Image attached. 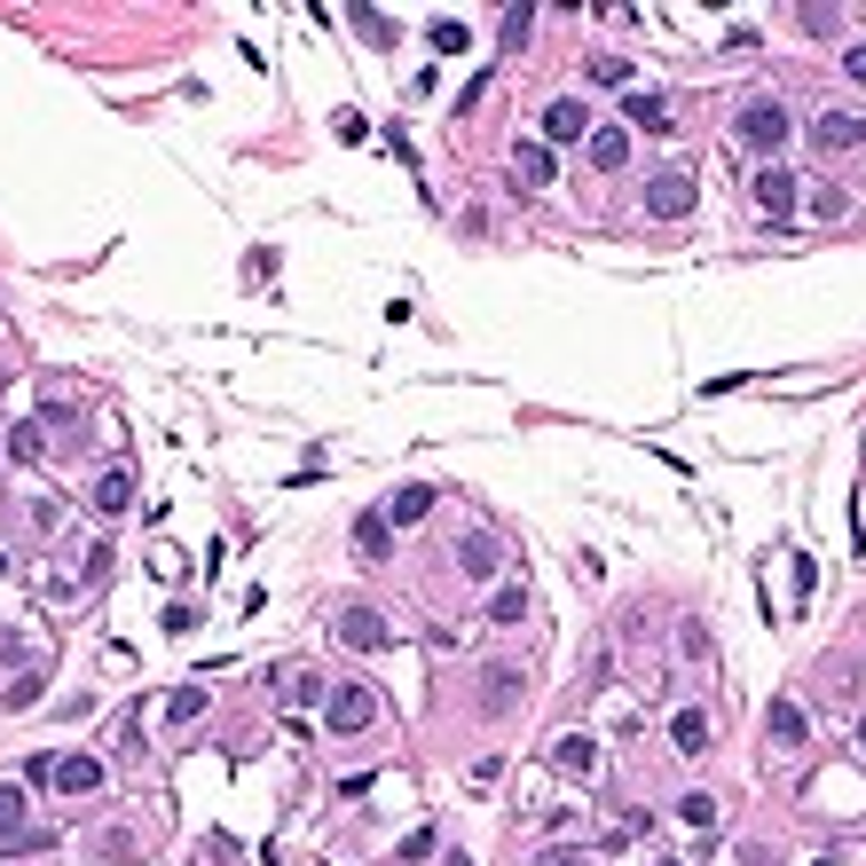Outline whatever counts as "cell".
Listing matches in <instances>:
<instances>
[{
	"label": "cell",
	"mask_w": 866,
	"mask_h": 866,
	"mask_svg": "<svg viewBox=\"0 0 866 866\" xmlns=\"http://www.w3.org/2000/svg\"><path fill=\"white\" fill-rule=\"evenodd\" d=\"M371 717H379L371 685H331V702H323V725H331V733H363Z\"/></svg>",
	"instance_id": "obj_5"
},
{
	"label": "cell",
	"mask_w": 866,
	"mask_h": 866,
	"mask_svg": "<svg viewBox=\"0 0 866 866\" xmlns=\"http://www.w3.org/2000/svg\"><path fill=\"white\" fill-rule=\"evenodd\" d=\"M205 717V685H182V693H165V725H198Z\"/></svg>",
	"instance_id": "obj_21"
},
{
	"label": "cell",
	"mask_w": 866,
	"mask_h": 866,
	"mask_svg": "<svg viewBox=\"0 0 866 866\" xmlns=\"http://www.w3.org/2000/svg\"><path fill=\"white\" fill-rule=\"evenodd\" d=\"M339 646H355V654H379L386 646V615H379V606H339Z\"/></svg>",
	"instance_id": "obj_6"
},
{
	"label": "cell",
	"mask_w": 866,
	"mask_h": 866,
	"mask_svg": "<svg viewBox=\"0 0 866 866\" xmlns=\"http://www.w3.org/2000/svg\"><path fill=\"white\" fill-rule=\"evenodd\" d=\"M56 788H63V796H95V788H103V764H95V756H63V764H56Z\"/></svg>",
	"instance_id": "obj_13"
},
{
	"label": "cell",
	"mask_w": 866,
	"mask_h": 866,
	"mask_svg": "<svg viewBox=\"0 0 866 866\" xmlns=\"http://www.w3.org/2000/svg\"><path fill=\"white\" fill-rule=\"evenodd\" d=\"M512 173H520V190H544L552 173H560V158L544 142H512Z\"/></svg>",
	"instance_id": "obj_10"
},
{
	"label": "cell",
	"mask_w": 866,
	"mask_h": 866,
	"mask_svg": "<svg viewBox=\"0 0 866 866\" xmlns=\"http://www.w3.org/2000/svg\"><path fill=\"white\" fill-rule=\"evenodd\" d=\"M457 567H465V575H496V567H504V544H496L489 528H473V536L457 544Z\"/></svg>",
	"instance_id": "obj_12"
},
{
	"label": "cell",
	"mask_w": 866,
	"mask_h": 866,
	"mask_svg": "<svg viewBox=\"0 0 866 866\" xmlns=\"http://www.w3.org/2000/svg\"><path fill=\"white\" fill-rule=\"evenodd\" d=\"M764 733H772L779 748H804V741H812V717H804V702H788V693H779V702L764 709Z\"/></svg>",
	"instance_id": "obj_8"
},
{
	"label": "cell",
	"mask_w": 866,
	"mask_h": 866,
	"mask_svg": "<svg viewBox=\"0 0 866 866\" xmlns=\"http://www.w3.org/2000/svg\"><path fill=\"white\" fill-rule=\"evenodd\" d=\"M843 71H850V79H866V48H850V56H843Z\"/></svg>",
	"instance_id": "obj_32"
},
{
	"label": "cell",
	"mask_w": 866,
	"mask_h": 866,
	"mask_svg": "<svg viewBox=\"0 0 866 866\" xmlns=\"http://www.w3.org/2000/svg\"><path fill=\"white\" fill-rule=\"evenodd\" d=\"M536 866H583V858H575V850H544Z\"/></svg>",
	"instance_id": "obj_33"
},
{
	"label": "cell",
	"mask_w": 866,
	"mask_h": 866,
	"mask_svg": "<svg viewBox=\"0 0 866 866\" xmlns=\"http://www.w3.org/2000/svg\"><path fill=\"white\" fill-rule=\"evenodd\" d=\"M623 111H631V127H638V134H669V103H662V95H631Z\"/></svg>",
	"instance_id": "obj_18"
},
{
	"label": "cell",
	"mask_w": 866,
	"mask_h": 866,
	"mask_svg": "<svg viewBox=\"0 0 866 866\" xmlns=\"http://www.w3.org/2000/svg\"><path fill=\"white\" fill-rule=\"evenodd\" d=\"M591 79L598 87H631V56H591Z\"/></svg>",
	"instance_id": "obj_26"
},
{
	"label": "cell",
	"mask_w": 866,
	"mask_h": 866,
	"mask_svg": "<svg viewBox=\"0 0 866 866\" xmlns=\"http://www.w3.org/2000/svg\"><path fill=\"white\" fill-rule=\"evenodd\" d=\"M812 150H819V158L866 150V111H819V119H812Z\"/></svg>",
	"instance_id": "obj_4"
},
{
	"label": "cell",
	"mask_w": 866,
	"mask_h": 866,
	"mask_svg": "<svg viewBox=\"0 0 866 866\" xmlns=\"http://www.w3.org/2000/svg\"><path fill=\"white\" fill-rule=\"evenodd\" d=\"M127 504H134V473H127V465H111V473L95 481V512H127Z\"/></svg>",
	"instance_id": "obj_16"
},
{
	"label": "cell",
	"mask_w": 866,
	"mask_h": 866,
	"mask_svg": "<svg viewBox=\"0 0 866 866\" xmlns=\"http://www.w3.org/2000/svg\"><path fill=\"white\" fill-rule=\"evenodd\" d=\"M796 17H804V32H819V40L843 24V9H796Z\"/></svg>",
	"instance_id": "obj_31"
},
{
	"label": "cell",
	"mask_w": 866,
	"mask_h": 866,
	"mask_svg": "<svg viewBox=\"0 0 866 866\" xmlns=\"http://www.w3.org/2000/svg\"><path fill=\"white\" fill-rule=\"evenodd\" d=\"M450 866H473V858H465V850H450Z\"/></svg>",
	"instance_id": "obj_34"
},
{
	"label": "cell",
	"mask_w": 866,
	"mask_h": 866,
	"mask_svg": "<svg viewBox=\"0 0 866 866\" xmlns=\"http://www.w3.org/2000/svg\"><path fill=\"white\" fill-rule=\"evenodd\" d=\"M560 142H591V111L575 95H552L544 103V150H560Z\"/></svg>",
	"instance_id": "obj_7"
},
{
	"label": "cell",
	"mask_w": 866,
	"mask_h": 866,
	"mask_svg": "<svg viewBox=\"0 0 866 866\" xmlns=\"http://www.w3.org/2000/svg\"><path fill=\"white\" fill-rule=\"evenodd\" d=\"M292 702H300V709H315V702H331V685L308 669V677H292Z\"/></svg>",
	"instance_id": "obj_27"
},
{
	"label": "cell",
	"mask_w": 866,
	"mask_h": 866,
	"mask_svg": "<svg viewBox=\"0 0 866 866\" xmlns=\"http://www.w3.org/2000/svg\"><path fill=\"white\" fill-rule=\"evenodd\" d=\"M796 198H804V182H796L788 165H764V173H756V205H764L772 236H788V213H796Z\"/></svg>",
	"instance_id": "obj_3"
},
{
	"label": "cell",
	"mask_w": 866,
	"mask_h": 866,
	"mask_svg": "<svg viewBox=\"0 0 866 866\" xmlns=\"http://www.w3.org/2000/svg\"><path fill=\"white\" fill-rule=\"evenodd\" d=\"M355 544H363V560H386V544H394L386 512H363V520H355Z\"/></svg>",
	"instance_id": "obj_19"
},
{
	"label": "cell",
	"mask_w": 866,
	"mask_h": 866,
	"mask_svg": "<svg viewBox=\"0 0 866 866\" xmlns=\"http://www.w3.org/2000/svg\"><path fill=\"white\" fill-rule=\"evenodd\" d=\"M24 835V788H0V843Z\"/></svg>",
	"instance_id": "obj_24"
},
{
	"label": "cell",
	"mask_w": 866,
	"mask_h": 866,
	"mask_svg": "<svg viewBox=\"0 0 866 866\" xmlns=\"http://www.w3.org/2000/svg\"><path fill=\"white\" fill-rule=\"evenodd\" d=\"M425 512H433V489H425V481H410V489H394V504H386V528H417Z\"/></svg>",
	"instance_id": "obj_14"
},
{
	"label": "cell",
	"mask_w": 866,
	"mask_h": 866,
	"mask_svg": "<svg viewBox=\"0 0 866 866\" xmlns=\"http://www.w3.org/2000/svg\"><path fill=\"white\" fill-rule=\"evenodd\" d=\"M733 134H741V150H756V158H772L779 142L796 134V119H788V103H772V95H756L741 119H733Z\"/></svg>",
	"instance_id": "obj_2"
},
{
	"label": "cell",
	"mask_w": 866,
	"mask_h": 866,
	"mask_svg": "<svg viewBox=\"0 0 866 866\" xmlns=\"http://www.w3.org/2000/svg\"><path fill=\"white\" fill-rule=\"evenodd\" d=\"M583 150H591V165H598V173H623V165H631V127H591V142H583Z\"/></svg>",
	"instance_id": "obj_9"
},
{
	"label": "cell",
	"mask_w": 866,
	"mask_h": 866,
	"mask_svg": "<svg viewBox=\"0 0 866 866\" xmlns=\"http://www.w3.org/2000/svg\"><path fill=\"white\" fill-rule=\"evenodd\" d=\"M165 631H173V638H190V631H198V606L173 598V606H165Z\"/></svg>",
	"instance_id": "obj_30"
},
{
	"label": "cell",
	"mask_w": 866,
	"mask_h": 866,
	"mask_svg": "<svg viewBox=\"0 0 866 866\" xmlns=\"http://www.w3.org/2000/svg\"><path fill=\"white\" fill-rule=\"evenodd\" d=\"M552 764L575 772V779H591V772H598V741H591V733H560V741H552Z\"/></svg>",
	"instance_id": "obj_11"
},
{
	"label": "cell",
	"mask_w": 866,
	"mask_h": 866,
	"mask_svg": "<svg viewBox=\"0 0 866 866\" xmlns=\"http://www.w3.org/2000/svg\"><path fill=\"white\" fill-rule=\"evenodd\" d=\"M669 748H677V756H702V748H709V717H702V709H677V717H669Z\"/></svg>",
	"instance_id": "obj_15"
},
{
	"label": "cell",
	"mask_w": 866,
	"mask_h": 866,
	"mask_svg": "<svg viewBox=\"0 0 866 866\" xmlns=\"http://www.w3.org/2000/svg\"><path fill=\"white\" fill-rule=\"evenodd\" d=\"M677 819H685V827H717V796H709V788L677 796Z\"/></svg>",
	"instance_id": "obj_23"
},
{
	"label": "cell",
	"mask_w": 866,
	"mask_h": 866,
	"mask_svg": "<svg viewBox=\"0 0 866 866\" xmlns=\"http://www.w3.org/2000/svg\"><path fill=\"white\" fill-rule=\"evenodd\" d=\"M693 205H702L693 165H662V173H646V221H685Z\"/></svg>",
	"instance_id": "obj_1"
},
{
	"label": "cell",
	"mask_w": 866,
	"mask_h": 866,
	"mask_svg": "<svg viewBox=\"0 0 866 866\" xmlns=\"http://www.w3.org/2000/svg\"><path fill=\"white\" fill-rule=\"evenodd\" d=\"M457 48H465V24L442 17V24H433V56H457Z\"/></svg>",
	"instance_id": "obj_28"
},
{
	"label": "cell",
	"mask_w": 866,
	"mask_h": 866,
	"mask_svg": "<svg viewBox=\"0 0 866 866\" xmlns=\"http://www.w3.org/2000/svg\"><path fill=\"white\" fill-rule=\"evenodd\" d=\"M858 748H866V717H858Z\"/></svg>",
	"instance_id": "obj_35"
},
{
	"label": "cell",
	"mask_w": 866,
	"mask_h": 866,
	"mask_svg": "<svg viewBox=\"0 0 866 866\" xmlns=\"http://www.w3.org/2000/svg\"><path fill=\"white\" fill-rule=\"evenodd\" d=\"M520 702V669H481V709H512Z\"/></svg>",
	"instance_id": "obj_17"
},
{
	"label": "cell",
	"mask_w": 866,
	"mask_h": 866,
	"mask_svg": "<svg viewBox=\"0 0 866 866\" xmlns=\"http://www.w3.org/2000/svg\"><path fill=\"white\" fill-rule=\"evenodd\" d=\"M528 32H536V9H504V24H496L504 48H528Z\"/></svg>",
	"instance_id": "obj_25"
},
{
	"label": "cell",
	"mask_w": 866,
	"mask_h": 866,
	"mask_svg": "<svg viewBox=\"0 0 866 866\" xmlns=\"http://www.w3.org/2000/svg\"><path fill=\"white\" fill-rule=\"evenodd\" d=\"M394 858H410V866H417V858H433V827H410V835H402V850H394Z\"/></svg>",
	"instance_id": "obj_29"
},
{
	"label": "cell",
	"mask_w": 866,
	"mask_h": 866,
	"mask_svg": "<svg viewBox=\"0 0 866 866\" xmlns=\"http://www.w3.org/2000/svg\"><path fill=\"white\" fill-rule=\"evenodd\" d=\"M40 450H48L40 417H32V425H9V457H17V465H40Z\"/></svg>",
	"instance_id": "obj_22"
},
{
	"label": "cell",
	"mask_w": 866,
	"mask_h": 866,
	"mask_svg": "<svg viewBox=\"0 0 866 866\" xmlns=\"http://www.w3.org/2000/svg\"><path fill=\"white\" fill-rule=\"evenodd\" d=\"M520 615H528V583L512 575V583H504V591L489 598V623H520Z\"/></svg>",
	"instance_id": "obj_20"
},
{
	"label": "cell",
	"mask_w": 866,
	"mask_h": 866,
	"mask_svg": "<svg viewBox=\"0 0 866 866\" xmlns=\"http://www.w3.org/2000/svg\"><path fill=\"white\" fill-rule=\"evenodd\" d=\"M0 575H9V552H0Z\"/></svg>",
	"instance_id": "obj_36"
}]
</instances>
